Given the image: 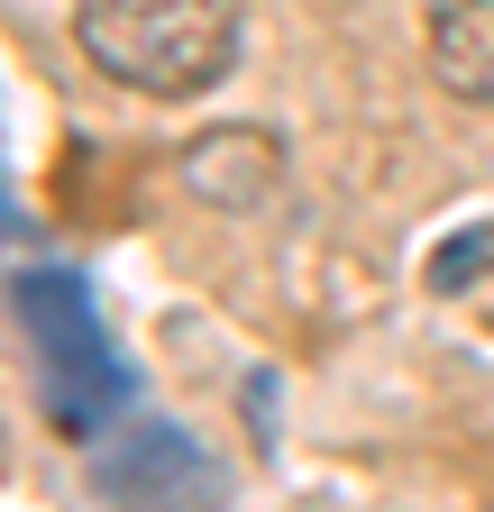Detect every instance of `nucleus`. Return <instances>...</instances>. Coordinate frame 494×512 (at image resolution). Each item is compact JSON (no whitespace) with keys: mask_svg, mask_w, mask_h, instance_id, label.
Returning <instances> with one entry per match:
<instances>
[{"mask_svg":"<svg viewBox=\"0 0 494 512\" xmlns=\"http://www.w3.org/2000/svg\"><path fill=\"white\" fill-rule=\"evenodd\" d=\"M275 174H284L275 128H211V138L183 156V183H193L202 202H220V211H257Z\"/></svg>","mask_w":494,"mask_h":512,"instance_id":"7ed1b4c3","label":"nucleus"},{"mask_svg":"<svg viewBox=\"0 0 494 512\" xmlns=\"http://www.w3.org/2000/svg\"><path fill=\"white\" fill-rule=\"evenodd\" d=\"M101 485H110V494H193V485H202V458H193L174 430H138V439L101 467Z\"/></svg>","mask_w":494,"mask_h":512,"instance_id":"39448f33","label":"nucleus"},{"mask_svg":"<svg viewBox=\"0 0 494 512\" xmlns=\"http://www.w3.org/2000/svg\"><path fill=\"white\" fill-rule=\"evenodd\" d=\"M19 320L46 339V366H55V412H65L74 430L129 394V375L110 366V339H101V320L83 302L74 275H19Z\"/></svg>","mask_w":494,"mask_h":512,"instance_id":"f03ea898","label":"nucleus"},{"mask_svg":"<svg viewBox=\"0 0 494 512\" xmlns=\"http://www.w3.org/2000/svg\"><path fill=\"white\" fill-rule=\"evenodd\" d=\"M74 46L119 92L202 101L238 64V0H74Z\"/></svg>","mask_w":494,"mask_h":512,"instance_id":"f257e3e1","label":"nucleus"},{"mask_svg":"<svg viewBox=\"0 0 494 512\" xmlns=\"http://www.w3.org/2000/svg\"><path fill=\"white\" fill-rule=\"evenodd\" d=\"M476 275H494V220H476V229L430 247V293H467Z\"/></svg>","mask_w":494,"mask_h":512,"instance_id":"423d86ee","label":"nucleus"},{"mask_svg":"<svg viewBox=\"0 0 494 512\" xmlns=\"http://www.w3.org/2000/svg\"><path fill=\"white\" fill-rule=\"evenodd\" d=\"M430 74H440V92L494 110V0H440L430 10Z\"/></svg>","mask_w":494,"mask_h":512,"instance_id":"20e7f679","label":"nucleus"}]
</instances>
